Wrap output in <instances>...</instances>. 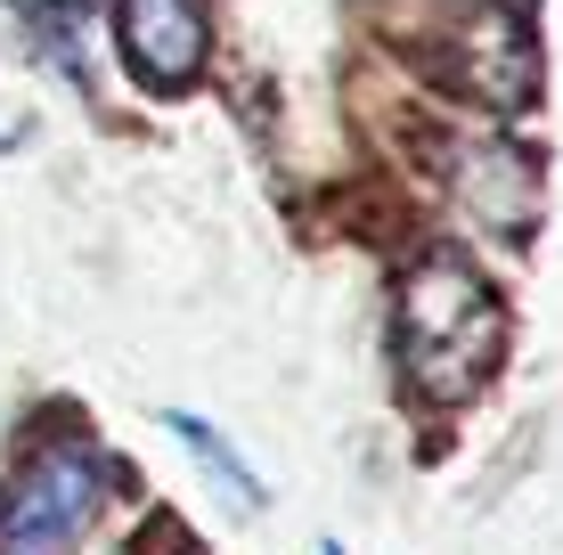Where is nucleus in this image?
Returning <instances> with one entry per match:
<instances>
[{
  "label": "nucleus",
  "instance_id": "7",
  "mask_svg": "<svg viewBox=\"0 0 563 555\" xmlns=\"http://www.w3.org/2000/svg\"><path fill=\"white\" fill-rule=\"evenodd\" d=\"M25 9H33V33H42V49L57 57V74L90 90V57H82V16H74L66 0H25Z\"/></svg>",
  "mask_w": 563,
  "mask_h": 555
},
{
  "label": "nucleus",
  "instance_id": "8",
  "mask_svg": "<svg viewBox=\"0 0 563 555\" xmlns=\"http://www.w3.org/2000/svg\"><path fill=\"white\" fill-rule=\"evenodd\" d=\"M319 555H343V547H335V540H319Z\"/></svg>",
  "mask_w": 563,
  "mask_h": 555
},
{
  "label": "nucleus",
  "instance_id": "4",
  "mask_svg": "<svg viewBox=\"0 0 563 555\" xmlns=\"http://www.w3.org/2000/svg\"><path fill=\"white\" fill-rule=\"evenodd\" d=\"M114 33L140 90H188L212 49V0H114Z\"/></svg>",
  "mask_w": 563,
  "mask_h": 555
},
{
  "label": "nucleus",
  "instance_id": "1",
  "mask_svg": "<svg viewBox=\"0 0 563 555\" xmlns=\"http://www.w3.org/2000/svg\"><path fill=\"white\" fill-rule=\"evenodd\" d=\"M393 359L424 409H465L507 359V302L465 254L433 245L393 286Z\"/></svg>",
  "mask_w": 563,
  "mask_h": 555
},
{
  "label": "nucleus",
  "instance_id": "3",
  "mask_svg": "<svg viewBox=\"0 0 563 555\" xmlns=\"http://www.w3.org/2000/svg\"><path fill=\"white\" fill-rule=\"evenodd\" d=\"M114 466L82 433H49L42 449L16 457V474L0 482V555H74L90 531V514L107 507Z\"/></svg>",
  "mask_w": 563,
  "mask_h": 555
},
{
  "label": "nucleus",
  "instance_id": "2",
  "mask_svg": "<svg viewBox=\"0 0 563 555\" xmlns=\"http://www.w3.org/2000/svg\"><path fill=\"white\" fill-rule=\"evenodd\" d=\"M433 25H400V42L417 49L424 74H441L450 90L482 107H531L539 90V49H531V16L515 0H424Z\"/></svg>",
  "mask_w": 563,
  "mask_h": 555
},
{
  "label": "nucleus",
  "instance_id": "9",
  "mask_svg": "<svg viewBox=\"0 0 563 555\" xmlns=\"http://www.w3.org/2000/svg\"><path fill=\"white\" fill-rule=\"evenodd\" d=\"M140 555H172V547H140Z\"/></svg>",
  "mask_w": 563,
  "mask_h": 555
},
{
  "label": "nucleus",
  "instance_id": "6",
  "mask_svg": "<svg viewBox=\"0 0 563 555\" xmlns=\"http://www.w3.org/2000/svg\"><path fill=\"white\" fill-rule=\"evenodd\" d=\"M164 425H172V433H180L188 449L205 457V474H212V482H221V499H238V507H262V499H269V490L254 482V466H245V457L229 449L221 433L205 425V417H188V409H164Z\"/></svg>",
  "mask_w": 563,
  "mask_h": 555
},
{
  "label": "nucleus",
  "instance_id": "5",
  "mask_svg": "<svg viewBox=\"0 0 563 555\" xmlns=\"http://www.w3.org/2000/svg\"><path fill=\"white\" fill-rule=\"evenodd\" d=\"M457 156L441 171V188H450L457 213H474L482 229H531L539 213V164L522 156L507 140H450Z\"/></svg>",
  "mask_w": 563,
  "mask_h": 555
}]
</instances>
